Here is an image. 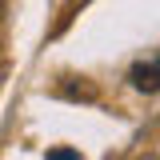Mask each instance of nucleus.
I'll return each mask as SVG.
<instances>
[{
	"label": "nucleus",
	"mask_w": 160,
	"mask_h": 160,
	"mask_svg": "<svg viewBox=\"0 0 160 160\" xmlns=\"http://www.w3.org/2000/svg\"><path fill=\"white\" fill-rule=\"evenodd\" d=\"M128 76H132V84H136L140 92H156V88H160V60H152V64H136Z\"/></svg>",
	"instance_id": "obj_1"
},
{
	"label": "nucleus",
	"mask_w": 160,
	"mask_h": 160,
	"mask_svg": "<svg viewBox=\"0 0 160 160\" xmlns=\"http://www.w3.org/2000/svg\"><path fill=\"white\" fill-rule=\"evenodd\" d=\"M48 160H80V156L72 152V148H52V152H48Z\"/></svg>",
	"instance_id": "obj_2"
}]
</instances>
